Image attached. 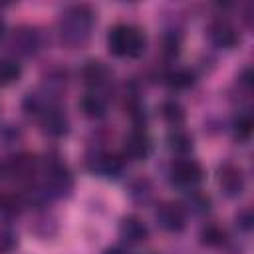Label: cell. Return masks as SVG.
Segmentation results:
<instances>
[{"label":"cell","mask_w":254,"mask_h":254,"mask_svg":"<svg viewBox=\"0 0 254 254\" xmlns=\"http://www.w3.org/2000/svg\"><path fill=\"white\" fill-rule=\"evenodd\" d=\"M95 24V14L87 4L69 6L58 22V32L67 48H81L87 44Z\"/></svg>","instance_id":"obj_1"},{"label":"cell","mask_w":254,"mask_h":254,"mask_svg":"<svg viewBox=\"0 0 254 254\" xmlns=\"http://www.w3.org/2000/svg\"><path fill=\"white\" fill-rule=\"evenodd\" d=\"M145 34L131 24H117L107 34V48L117 58H139L145 52Z\"/></svg>","instance_id":"obj_2"},{"label":"cell","mask_w":254,"mask_h":254,"mask_svg":"<svg viewBox=\"0 0 254 254\" xmlns=\"http://www.w3.org/2000/svg\"><path fill=\"white\" fill-rule=\"evenodd\" d=\"M69 190H71V175L65 169V165L56 161V159L48 161L40 192L44 196H64Z\"/></svg>","instance_id":"obj_3"},{"label":"cell","mask_w":254,"mask_h":254,"mask_svg":"<svg viewBox=\"0 0 254 254\" xmlns=\"http://www.w3.org/2000/svg\"><path fill=\"white\" fill-rule=\"evenodd\" d=\"M202 167L192 159H179L169 169L171 183L183 189H194L202 181Z\"/></svg>","instance_id":"obj_4"},{"label":"cell","mask_w":254,"mask_h":254,"mask_svg":"<svg viewBox=\"0 0 254 254\" xmlns=\"http://www.w3.org/2000/svg\"><path fill=\"white\" fill-rule=\"evenodd\" d=\"M36 171H38V163H36V157L32 155H16L4 165L6 177L14 181H24V183L32 181Z\"/></svg>","instance_id":"obj_5"},{"label":"cell","mask_w":254,"mask_h":254,"mask_svg":"<svg viewBox=\"0 0 254 254\" xmlns=\"http://www.w3.org/2000/svg\"><path fill=\"white\" fill-rule=\"evenodd\" d=\"M218 187L226 196H238L244 190V175L242 169L226 163L218 169Z\"/></svg>","instance_id":"obj_6"},{"label":"cell","mask_w":254,"mask_h":254,"mask_svg":"<svg viewBox=\"0 0 254 254\" xmlns=\"http://www.w3.org/2000/svg\"><path fill=\"white\" fill-rule=\"evenodd\" d=\"M208 38L210 42L216 46V48H222V50H230L234 48L238 42H240V34L238 30L226 22V20H216L208 26Z\"/></svg>","instance_id":"obj_7"},{"label":"cell","mask_w":254,"mask_h":254,"mask_svg":"<svg viewBox=\"0 0 254 254\" xmlns=\"http://www.w3.org/2000/svg\"><path fill=\"white\" fill-rule=\"evenodd\" d=\"M185 210L181 204L175 202H163L157 208V222L167 232H181L185 228Z\"/></svg>","instance_id":"obj_8"},{"label":"cell","mask_w":254,"mask_h":254,"mask_svg":"<svg viewBox=\"0 0 254 254\" xmlns=\"http://www.w3.org/2000/svg\"><path fill=\"white\" fill-rule=\"evenodd\" d=\"M119 236L129 244H141L149 238V228L141 218L129 214L123 216L119 222Z\"/></svg>","instance_id":"obj_9"},{"label":"cell","mask_w":254,"mask_h":254,"mask_svg":"<svg viewBox=\"0 0 254 254\" xmlns=\"http://www.w3.org/2000/svg\"><path fill=\"white\" fill-rule=\"evenodd\" d=\"M149 153H151V139H149V135L141 127L133 129L129 133V137L125 139V155L129 159L143 161V159H147Z\"/></svg>","instance_id":"obj_10"},{"label":"cell","mask_w":254,"mask_h":254,"mask_svg":"<svg viewBox=\"0 0 254 254\" xmlns=\"http://www.w3.org/2000/svg\"><path fill=\"white\" fill-rule=\"evenodd\" d=\"M40 42H38V32L32 30V28H20L12 34V40H10V48L20 54V56H32L36 54Z\"/></svg>","instance_id":"obj_11"},{"label":"cell","mask_w":254,"mask_h":254,"mask_svg":"<svg viewBox=\"0 0 254 254\" xmlns=\"http://www.w3.org/2000/svg\"><path fill=\"white\" fill-rule=\"evenodd\" d=\"M81 75H83V81L93 87V89H99V87H105L111 79V69L103 64V62H87L81 69Z\"/></svg>","instance_id":"obj_12"},{"label":"cell","mask_w":254,"mask_h":254,"mask_svg":"<svg viewBox=\"0 0 254 254\" xmlns=\"http://www.w3.org/2000/svg\"><path fill=\"white\" fill-rule=\"evenodd\" d=\"M123 169V163L117 155H109V153H99L91 159V171L103 177H117Z\"/></svg>","instance_id":"obj_13"},{"label":"cell","mask_w":254,"mask_h":254,"mask_svg":"<svg viewBox=\"0 0 254 254\" xmlns=\"http://www.w3.org/2000/svg\"><path fill=\"white\" fill-rule=\"evenodd\" d=\"M79 107H81V111H83L87 117L99 119V117H103V115H105V107H107V103H105L103 95H99V93L91 91V93H85V95L81 97Z\"/></svg>","instance_id":"obj_14"},{"label":"cell","mask_w":254,"mask_h":254,"mask_svg":"<svg viewBox=\"0 0 254 254\" xmlns=\"http://www.w3.org/2000/svg\"><path fill=\"white\" fill-rule=\"evenodd\" d=\"M22 75V67L16 60H0V85H12Z\"/></svg>","instance_id":"obj_15"},{"label":"cell","mask_w":254,"mask_h":254,"mask_svg":"<svg viewBox=\"0 0 254 254\" xmlns=\"http://www.w3.org/2000/svg\"><path fill=\"white\" fill-rule=\"evenodd\" d=\"M167 85L171 89H187L194 83V75L189 71V69H175V71H169L167 77H165Z\"/></svg>","instance_id":"obj_16"},{"label":"cell","mask_w":254,"mask_h":254,"mask_svg":"<svg viewBox=\"0 0 254 254\" xmlns=\"http://www.w3.org/2000/svg\"><path fill=\"white\" fill-rule=\"evenodd\" d=\"M169 147H171V151H175V153H189L190 149H192V137L187 133V131H183V129H175L171 135H169Z\"/></svg>","instance_id":"obj_17"},{"label":"cell","mask_w":254,"mask_h":254,"mask_svg":"<svg viewBox=\"0 0 254 254\" xmlns=\"http://www.w3.org/2000/svg\"><path fill=\"white\" fill-rule=\"evenodd\" d=\"M200 242L206 246H220L226 242V232L216 224H206L200 230Z\"/></svg>","instance_id":"obj_18"},{"label":"cell","mask_w":254,"mask_h":254,"mask_svg":"<svg viewBox=\"0 0 254 254\" xmlns=\"http://www.w3.org/2000/svg\"><path fill=\"white\" fill-rule=\"evenodd\" d=\"M161 113H163L165 121L171 123V125H175V127H177L179 123H183V119H185V111H183V107H181L179 103H175V101H167V103H163Z\"/></svg>","instance_id":"obj_19"},{"label":"cell","mask_w":254,"mask_h":254,"mask_svg":"<svg viewBox=\"0 0 254 254\" xmlns=\"http://www.w3.org/2000/svg\"><path fill=\"white\" fill-rule=\"evenodd\" d=\"M252 115L248 111L240 113L236 119H234V135L236 139H248L250 133H252Z\"/></svg>","instance_id":"obj_20"},{"label":"cell","mask_w":254,"mask_h":254,"mask_svg":"<svg viewBox=\"0 0 254 254\" xmlns=\"http://www.w3.org/2000/svg\"><path fill=\"white\" fill-rule=\"evenodd\" d=\"M16 244V238H14V234L12 232H0V252H8V250H12V246Z\"/></svg>","instance_id":"obj_21"},{"label":"cell","mask_w":254,"mask_h":254,"mask_svg":"<svg viewBox=\"0 0 254 254\" xmlns=\"http://www.w3.org/2000/svg\"><path fill=\"white\" fill-rule=\"evenodd\" d=\"M103 254H129L127 250H123V248H117V246H113V248H107Z\"/></svg>","instance_id":"obj_22"},{"label":"cell","mask_w":254,"mask_h":254,"mask_svg":"<svg viewBox=\"0 0 254 254\" xmlns=\"http://www.w3.org/2000/svg\"><path fill=\"white\" fill-rule=\"evenodd\" d=\"M4 32H6V24H4V20L0 18V42H2V38H4Z\"/></svg>","instance_id":"obj_23"}]
</instances>
